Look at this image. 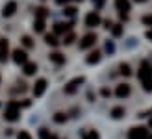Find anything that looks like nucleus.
<instances>
[{"mask_svg":"<svg viewBox=\"0 0 152 139\" xmlns=\"http://www.w3.org/2000/svg\"><path fill=\"white\" fill-rule=\"evenodd\" d=\"M48 17V11L45 10V7H39V10H35V19H47Z\"/></svg>","mask_w":152,"mask_h":139,"instance_id":"412c9836","label":"nucleus"},{"mask_svg":"<svg viewBox=\"0 0 152 139\" xmlns=\"http://www.w3.org/2000/svg\"><path fill=\"white\" fill-rule=\"evenodd\" d=\"M45 89H47V80H45V78H39L34 83V95L35 97H41L45 93Z\"/></svg>","mask_w":152,"mask_h":139,"instance_id":"9d476101","label":"nucleus"},{"mask_svg":"<svg viewBox=\"0 0 152 139\" xmlns=\"http://www.w3.org/2000/svg\"><path fill=\"white\" fill-rule=\"evenodd\" d=\"M17 139H32V135H30L28 132H19V135H17Z\"/></svg>","mask_w":152,"mask_h":139,"instance_id":"c756f323","label":"nucleus"},{"mask_svg":"<svg viewBox=\"0 0 152 139\" xmlns=\"http://www.w3.org/2000/svg\"><path fill=\"white\" fill-rule=\"evenodd\" d=\"M115 7H117V11L121 15H128V11L132 10L130 0H115Z\"/></svg>","mask_w":152,"mask_h":139,"instance_id":"423d86ee","label":"nucleus"},{"mask_svg":"<svg viewBox=\"0 0 152 139\" xmlns=\"http://www.w3.org/2000/svg\"><path fill=\"white\" fill-rule=\"evenodd\" d=\"M20 104L19 102H10L6 106V111H4V119L6 121H10V122H15V121H19V115H20Z\"/></svg>","mask_w":152,"mask_h":139,"instance_id":"f03ea898","label":"nucleus"},{"mask_svg":"<svg viewBox=\"0 0 152 139\" xmlns=\"http://www.w3.org/2000/svg\"><path fill=\"white\" fill-rule=\"evenodd\" d=\"M76 11H78V10H76L74 6H65L63 7V15H67V17H74Z\"/></svg>","mask_w":152,"mask_h":139,"instance_id":"aec40b11","label":"nucleus"},{"mask_svg":"<svg viewBox=\"0 0 152 139\" xmlns=\"http://www.w3.org/2000/svg\"><path fill=\"white\" fill-rule=\"evenodd\" d=\"M22 71H24L26 76H34L37 72V63H32V61H26L24 65H22Z\"/></svg>","mask_w":152,"mask_h":139,"instance_id":"4468645a","label":"nucleus"},{"mask_svg":"<svg viewBox=\"0 0 152 139\" xmlns=\"http://www.w3.org/2000/svg\"><path fill=\"white\" fill-rule=\"evenodd\" d=\"M13 61H15L17 65H24L26 61H28V54H26L24 50H20V48L13 50Z\"/></svg>","mask_w":152,"mask_h":139,"instance_id":"0eeeda50","label":"nucleus"},{"mask_svg":"<svg viewBox=\"0 0 152 139\" xmlns=\"http://www.w3.org/2000/svg\"><path fill=\"white\" fill-rule=\"evenodd\" d=\"M48 139H58V137H56V135H50V137H48Z\"/></svg>","mask_w":152,"mask_h":139,"instance_id":"4c0bfd02","label":"nucleus"},{"mask_svg":"<svg viewBox=\"0 0 152 139\" xmlns=\"http://www.w3.org/2000/svg\"><path fill=\"white\" fill-rule=\"evenodd\" d=\"M113 48H115V46H113V43H106V50H108V52H113Z\"/></svg>","mask_w":152,"mask_h":139,"instance_id":"2f4dec72","label":"nucleus"},{"mask_svg":"<svg viewBox=\"0 0 152 139\" xmlns=\"http://www.w3.org/2000/svg\"><path fill=\"white\" fill-rule=\"evenodd\" d=\"M34 30H35V32H43V30H45V20H43V19H35Z\"/></svg>","mask_w":152,"mask_h":139,"instance_id":"4be33fe9","label":"nucleus"},{"mask_svg":"<svg viewBox=\"0 0 152 139\" xmlns=\"http://www.w3.org/2000/svg\"><path fill=\"white\" fill-rule=\"evenodd\" d=\"M111 93H110V89H102V97H110Z\"/></svg>","mask_w":152,"mask_h":139,"instance_id":"473e14b6","label":"nucleus"},{"mask_svg":"<svg viewBox=\"0 0 152 139\" xmlns=\"http://www.w3.org/2000/svg\"><path fill=\"white\" fill-rule=\"evenodd\" d=\"M137 78L139 82L143 83V87H145V91H152V67L148 61H143L141 63V69H139V72H137Z\"/></svg>","mask_w":152,"mask_h":139,"instance_id":"f257e3e1","label":"nucleus"},{"mask_svg":"<svg viewBox=\"0 0 152 139\" xmlns=\"http://www.w3.org/2000/svg\"><path fill=\"white\" fill-rule=\"evenodd\" d=\"M15 11H17V2H15V0H10L2 10V17H11V15H15Z\"/></svg>","mask_w":152,"mask_h":139,"instance_id":"1a4fd4ad","label":"nucleus"},{"mask_svg":"<svg viewBox=\"0 0 152 139\" xmlns=\"http://www.w3.org/2000/svg\"><path fill=\"white\" fill-rule=\"evenodd\" d=\"M7 54H10V45L6 39H0V63H4L7 59Z\"/></svg>","mask_w":152,"mask_h":139,"instance_id":"f8f14e48","label":"nucleus"},{"mask_svg":"<svg viewBox=\"0 0 152 139\" xmlns=\"http://www.w3.org/2000/svg\"><path fill=\"white\" fill-rule=\"evenodd\" d=\"M86 61H87V65H95V63H98V61H100V52H91L89 56L86 58Z\"/></svg>","mask_w":152,"mask_h":139,"instance_id":"2eb2a0df","label":"nucleus"},{"mask_svg":"<svg viewBox=\"0 0 152 139\" xmlns=\"http://www.w3.org/2000/svg\"><path fill=\"white\" fill-rule=\"evenodd\" d=\"M135 2H147V0H135Z\"/></svg>","mask_w":152,"mask_h":139,"instance_id":"58836bf2","label":"nucleus"},{"mask_svg":"<svg viewBox=\"0 0 152 139\" xmlns=\"http://www.w3.org/2000/svg\"><path fill=\"white\" fill-rule=\"evenodd\" d=\"M148 128H152V117H150V121H148Z\"/></svg>","mask_w":152,"mask_h":139,"instance_id":"e433bc0d","label":"nucleus"},{"mask_svg":"<svg viewBox=\"0 0 152 139\" xmlns=\"http://www.w3.org/2000/svg\"><path fill=\"white\" fill-rule=\"evenodd\" d=\"M148 137V130L145 126H135L128 132V139H147Z\"/></svg>","mask_w":152,"mask_h":139,"instance_id":"20e7f679","label":"nucleus"},{"mask_svg":"<svg viewBox=\"0 0 152 139\" xmlns=\"http://www.w3.org/2000/svg\"><path fill=\"white\" fill-rule=\"evenodd\" d=\"M0 82H2V76H0Z\"/></svg>","mask_w":152,"mask_h":139,"instance_id":"79ce46f5","label":"nucleus"},{"mask_svg":"<svg viewBox=\"0 0 152 139\" xmlns=\"http://www.w3.org/2000/svg\"><path fill=\"white\" fill-rule=\"evenodd\" d=\"M72 22H56L54 24V34H67L71 32Z\"/></svg>","mask_w":152,"mask_h":139,"instance_id":"9b49d317","label":"nucleus"},{"mask_svg":"<svg viewBox=\"0 0 152 139\" xmlns=\"http://www.w3.org/2000/svg\"><path fill=\"white\" fill-rule=\"evenodd\" d=\"M115 95L119 98H126L128 95H130V86H128V83H119L117 89H115Z\"/></svg>","mask_w":152,"mask_h":139,"instance_id":"ddd939ff","label":"nucleus"},{"mask_svg":"<svg viewBox=\"0 0 152 139\" xmlns=\"http://www.w3.org/2000/svg\"><path fill=\"white\" fill-rule=\"evenodd\" d=\"M111 26H113V24H111L110 20H106V22H104V28H108V30H111Z\"/></svg>","mask_w":152,"mask_h":139,"instance_id":"72a5a7b5","label":"nucleus"},{"mask_svg":"<svg viewBox=\"0 0 152 139\" xmlns=\"http://www.w3.org/2000/svg\"><path fill=\"white\" fill-rule=\"evenodd\" d=\"M56 4H59V6H65V4H67V0H56Z\"/></svg>","mask_w":152,"mask_h":139,"instance_id":"c9c22d12","label":"nucleus"},{"mask_svg":"<svg viewBox=\"0 0 152 139\" xmlns=\"http://www.w3.org/2000/svg\"><path fill=\"white\" fill-rule=\"evenodd\" d=\"M123 115H124V108L117 106V108H113V110H111V117H113V119H121Z\"/></svg>","mask_w":152,"mask_h":139,"instance_id":"f3484780","label":"nucleus"},{"mask_svg":"<svg viewBox=\"0 0 152 139\" xmlns=\"http://www.w3.org/2000/svg\"><path fill=\"white\" fill-rule=\"evenodd\" d=\"M93 6L95 7H102L104 6V0H93Z\"/></svg>","mask_w":152,"mask_h":139,"instance_id":"7c9ffc66","label":"nucleus"},{"mask_svg":"<svg viewBox=\"0 0 152 139\" xmlns=\"http://www.w3.org/2000/svg\"><path fill=\"white\" fill-rule=\"evenodd\" d=\"M74 39H76V35L69 32V34L63 37V45H72V43H74Z\"/></svg>","mask_w":152,"mask_h":139,"instance_id":"a878e982","label":"nucleus"},{"mask_svg":"<svg viewBox=\"0 0 152 139\" xmlns=\"http://www.w3.org/2000/svg\"><path fill=\"white\" fill-rule=\"evenodd\" d=\"M80 83H83V78H82V76H80V78H74L72 82L67 83V86H65V93H67V95H74Z\"/></svg>","mask_w":152,"mask_h":139,"instance_id":"6e6552de","label":"nucleus"},{"mask_svg":"<svg viewBox=\"0 0 152 139\" xmlns=\"http://www.w3.org/2000/svg\"><path fill=\"white\" fill-rule=\"evenodd\" d=\"M82 139H100V135H98V132H95V130H89V132H83Z\"/></svg>","mask_w":152,"mask_h":139,"instance_id":"6ab92c4d","label":"nucleus"},{"mask_svg":"<svg viewBox=\"0 0 152 139\" xmlns=\"http://www.w3.org/2000/svg\"><path fill=\"white\" fill-rule=\"evenodd\" d=\"M111 34L115 35V37H121V35H123V26H121V24L111 26Z\"/></svg>","mask_w":152,"mask_h":139,"instance_id":"393cba45","label":"nucleus"},{"mask_svg":"<svg viewBox=\"0 0 152 139\" xmlns=\"http://www.w3.org/2000/svg\"><path fill=\"white\" fill-rule=\"evenodd\" d=\"M20 41H22V45H24L26 48H32V46H34V41H32V37H30V35H24Z\"/></svg>","mask_w":152,"mask_h":139,"instance_id":"bb28decb","label":"nucleus"},{"mask_svg":"<svg viewBox=\"0 0 152 139\" xmlns=\"http://www.w3.org/2000/svg\"><path fill=\"white\" fill-rule=\"evenodd\" d=\"M143 24L152 28V15H145V17H143Z\"/></svg>","mask_w":152,"mask_h":139,"instance_id":"c85d7f7f","label":"nucleus"},{"mask_svg":"<svg viewBox=\"0 0 152 139\" xmlns=\"http://www.w3.org/2000/svg\"><path fill=\"white\" fill-rule=\"evenodd\" d=\"M50 61L56 63V65H63L65 63V56H61L59 52H54V54H50Z\"/></svg>","mask_w":152,"mask_h":139,"instance_id":"dca6fc26","label":"nucleus"},{"mask_svg":"<svg viewBox=\"0 0 152 139\" xmlns=\"http://www.w3.org/2000/svg\"><path fill=\"white\" fill-rule=\"evenodd\" d=\"M65 121H67V115H65L63 111H59V113L54 115V122H58V124H63Z\"/></svg>","mask_w":152,"mask_h":139,"instance_id":"5701e85b","label":"nucleus"},{"mask_svg":"<svg viewBox=\"0 0 152 139\" xmlns=\"http://www.w3.org/2000/svg\"><path fill=\"white\" fill-rule=\"evenodd\" d=\"M96 34H93V32H89V34H86L82 37V41H80V50H87V48H91V46H95V43H96Z\"/></svg>","mask_w":152,"mask_h":139,"instance_id":"7ed1b4c3","label":"nucleus"},{"mask_svg":"<svg viewBox=\"0 0 152 139\" xmlns=\"http://www.w3.org/2000/svg\"><path fill=\"white\" fill-rule=\"evenodd\" d=\"M74 2H82V0H74Z\"/></svg>","mask_w":152,"mask_h":139,"instance_id":"a19ab883","label":"nucleus"},{"mask_svg":"<svg viewBox=\"0 0 152 139\" xmlns=\"http://www.w3.org/2000/svg\"><path fill=\"white\" fill-rule=\"evenodd\" d=\"M147 139H152V135H148V137H147Z\"/></svg>","mask_w":152,"mask_h":139,"instance_id":"ea45409f","label":"nucleus"},{"mask_svg":"<svg viewBox=\"0 0 152 139\" xmlns=\"http://www.w3.org/2000/svg\"><path fill=\"white\" fill-rule=\"evenodd\" d=\"M50 135H52V134L48 132L47 128H41V130H39V139H48Z\"/></svg>","mask_w":152,"mask_h":139,"instance_id":"cd10ccee","label":"nucleus"},{"mask_svg":"<svg viewBox=\"0 0 152 139\" xmlns=\"http://www.w3.org/2000/svg\"><path fill=\"white\" fill-rule=\"evenodd\" d=\"M102 22V19H100V15H98L96 11H91V13H87V17H86V26L87 28H95V26H98Z\"/></svg>","mask_w":152,"mask_h":139,"instance_id":"39448f33","label":"nucleus"},{"mask_svg":"<svg viewBox=\"0 0 152 139\" xmlns=\"http://www.w3.org/2000/svg\"><path fill=\"white\" fill-rule=\"evenodd\" d=\"M121 74H124V76H130L132 74V69H130V65L128 63H121Z\"/></svg>","mask_w":152,"mask_h":139,"instance_id":"b1692460","label":"nucleus"},{"mask_svg":"<svg viewBox=\"0 0 152 139\" xmlns=\"http://www.w3.org/2000/svg\"><path fill=\"white\" fill-rule=\"evenodd\" d=\"M147 39L152 41V30H148V32H147Z\"/></svg>","mask_w":152,"mask_h":139,"instance_id":"f704fd0d","label":"nucleus"},{"mask_svg":"<svg viewBox=\"0 0 152 139\" xmlns=\"http://www.w3.org/2000/svg\"><path fill=\"white\" fill-rule=\"evenodd\" d=\"M45 43H47V45H50V46H58V39H56V35H50V34H47V35H45Z\"/></svg>","mask_w":152,"mask_h":139,"instance_id":"a211bd4d","label":"nucleus"}]
</instances>
